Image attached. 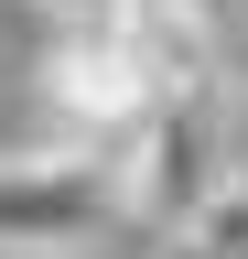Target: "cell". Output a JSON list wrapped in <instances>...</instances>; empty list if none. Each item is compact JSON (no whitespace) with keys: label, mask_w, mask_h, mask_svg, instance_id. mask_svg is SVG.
<instances>
[{"label":"cell","mask_w":248,"mask_h":259,"mask_svg":"<svg viewBox=\"0 0 248 259\" xmlns=\"http://www.w3.org/2000/svg\"><path fill=\"white\" fill-rule=\"evenodd\" d=\"M33 11H43L54 32H65V22H108V11H119V0H33Z\"/></svg>","instance_id":"3957f363"},{"label":"cell","mask_w":248,"mask_h":259,"mask_svg":"<svg viewBox=\"0 0 248 259\" xmlns=\"http://www.w3.org/2000/svg\"><path fill=\"white\" fill-rule=\"evenodd\" d=\"M173 11H194V22H216V32H237V22H248V0H173Z\"/></svg>","instance_id":"277c9868"},{"label":"cell","mask_w":248,"mask_h":259,"mask_svg":"<svg viewBox=\"0 0 248 259\" xmlns=\"http://www.w3.org/2000/svg\"><path fill=\"white\" fill-rule=\"evenodd\" d=\"M227 76L194 87V97H162V108L140 119V141L119 151V205H130V227H162V238H183V216L216 194V173H227Z\"/></svg>","instance_id":"7a4b0ae2"},{"label":"cell","mask_w":248,"mask_h":259,"mask_svg":"<svg viewBox=\"0 0 248 259\" xmlns=\"http://www.w3.org/2000/svg\"><path fill=\"white\" fill-rule=\"evenodd\" d=\"M130 205H119V162L76 141L0 151V259H97Z\"/></svg>","instance_id":"6da1fadb"},{"label":"cell","mask_w":248,"mask_h":259,"mask_svg":"<svg viewBox=\"0 0 248 259\" xmlns=\"http://www.w3.org/2000/svg\"><path fill=\"white\" fill-rule=\"evenodd\" d=\"M227 87H237V97H248V22H237V32H227Z\"/></svg>","instance_id":"5b68a950"}]
</instances>
